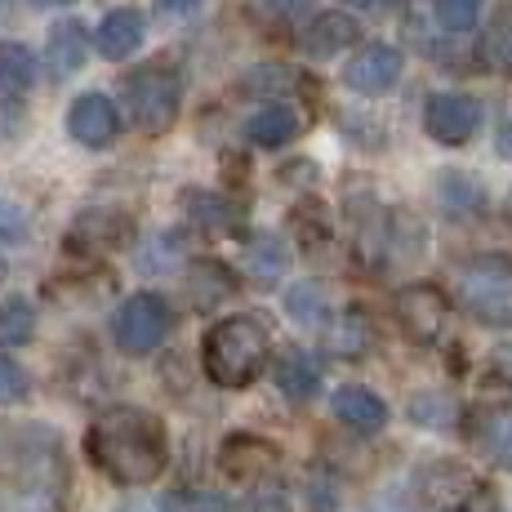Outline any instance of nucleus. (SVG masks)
I'll return each mask as SVG.
<instances>
[{
  "mask_svg": "<svg viewBox=\"0 0 512 512\" xmlns=\"http://www.w3.org/2000/svg\"><path fill=\"white\" fill-rule=\"evenodd\" d=\"M85 450H90V464L107 472L116 486H152L170 464L161 419L139 406L103 410L85 432Z\"/></svg>",
  "mask_w": 512,
  "mask_h": 512,
  "instance_id": "nucleus-1",
  "label": "nucleus"
},
{
  "mask_svg": "<svg viewBox=\"0 0 512 512\" xmlns=\"http://www.w3.org/2000/svg\"><path fill=\"white\" fill-rule=\"evenodd\" d=\"M272 357V334L259 317H223L205 334L201 361L219 388H250Z\"/></svg>",
  "mask_w": 512,
  "mask_h": 512,
  "instance_id": "nucleus-2",
  "label": "nucleus"
},
{
  "mask_svg": "<svg viewBox=\"0 0 512 512\" xmlns=\"http://www.w3.org/2000/svg\"><path fill=\"white\" fill-rule=\"evenodd\" d=\"M67 468L54 450H27L14 468H0V512H63Z\"/></svg>",
  "mask_w": 512,
  "mask_h": 512,
  "instance_id": "nucleus-3",
  "label": "nucleus"
},
{
  "mask_svg": "<svg viewBox=\"0 0 512 512\" xmlns=\"http://www.w3.org/2000/svg\"><path fill=\"white\" fill-rule=\"evenodd\" d=\"M455 294L468 317L481 326H508L512 330V259L504 254H472L455 272Z\"/></svg>",
  "mask_w": 512,
  "mask_h": 512,
  "instance_id": "nucleus-4",
  "label": "nucleus"
},
{
  "mask_svg": "<svg viewBox=\"0 0 512 512\" xmlns=\"http://www.w3.org/2000/svg\"><path fill=\"white\" fill-rule=\"evenodd\" d=\"M121 94H125V107H130V121L139 125L143 134H165L179 116V98H183V81L174 67L165 63H152V67H139L121 81Z\"/></svg>",
  "mask_w": 512,
  "mask_h": 512,
  "instance_id": "nucleus-5",
  "label": "nucleus"
},
{
  "mask_svg": "<svg viewBox=\"0 0 512 512\" xmlns=\"http://www.w3.org/2000/svg\"><path fill=\"white\" fill-rule=\"evenodd\" d=\"M112 330H116L121 352L147 357V352H156L165 343V334H170V308H165L161 294H134V299L121 303Z\"/></svg>",
  "mask_w": 512,
  "mask_h": 512,
  "instance_id": "nucleus-6",
  "label": "nucleus"
},
{
  "mask_svg": "<svg viewBox=\"0 0 512 512\" xmlns=\"http://www.w3.org/2000/svg\"><path fill=\"white\" fill-rule=\"evenodd\" d=\"M423 125L437 143H468L481 130V103L472 94H432L423 107Z\"/></svg>",
  "mask_w": 512,
  "mask_h": 512,
  "instance_id": "nucleus-7",
  "label": "nucleus"
},
{
  "mask_svg": "<svg viewBox=\"0 0 512 512\" xmlns=\"http://www.w3.org/2000/svg\"><path fill=\"white\" fill-rule=\"evenodd\" d=\"M446 317H450L446 294L432 290V285H406L397 294V321L415 343H437L441 330H446Z\"/></svg>",
  "mask_w": 512,
  "mask_h": 512,
  "instance_id": "nucleus-8",
  "label": "nucleus"
},
{
  "mask_svg": "<svg viewBox=\"0 0 512 512\" xmlns=\"http://www.w3.org/2000/svg\"><path fill=\"white\" fill-rule=\"evenodd\" d=\"M67 130H72L76 143H85V147H112L116 134H121V116H116V107L107 94H81L72 103Z\"/></svg>",
  "mask_w": 512,
  "mask_h": 512,
  "instance_id": "nucleus-9",
  "label": "nucleus"
},
{
  "mask_svg": "<svg viewBox=\"0 0 512 512\" xmlns=\"http://www.w3.org/2000/svg\"><path fill=\"white\" fill-rule=\"evenodd\" d=\"M401 76V54L392 45H366L357 49V54L348 58V67H343V81L352 85V90L361 94H383L392 90Z\"/></svg>",
  "mask_w": 512,
  "mask_h": 512,
  "instance_id": "nucleus-10",
  "label": "nucleus"
},
{
  "mask_svg": "<svg viewBox=\"0 0 512 512\" xmlns=\"http://www.w3.org/2000/svg\"><path fill=\"white\" fill-rule=\"evenodd\" d=\"M277 446L272 441H263V437H228L223 441V455H219V464L223 472H228L232 481H259V477H268L272 468H277Z\"/></svg>",
  "mask_w": 512,
  "mask_h": 512,
  "instance_id": "nucleus-11",
  "label": "nucleus"
},
{
  "mask_svg": "<svg viewBox=\"0 0 512 512\" xmlns=\"http://www.w3.org/2000/svg\"><path fill=\"white\" fill-rule=\"evenodd\" d=\"M357 36H361V27H357V18H348V14H317L308 27H303V36H299V45L308 49L312 58H330V54H343L348 45H357Z\"/></svg>",
  "mask_w": 512,
  "mask_h": 512,
  "instance_id": "nucleus-12",
  "label": "nucleus"
},
{
  "mask_svg": "<svg viewBox=\"0 0 512 512\" xmlns=\"http://www.w3.org/2000/svg\"><path fill=\"white\" fill-rule=\"evenodd\" d=\"M330 410L343 428L361 432V437H370V432H379L383 423H388V406H383L370 388H339L330 401Z\"/></svg>",
  "mask_w": 512,
  "mask_h": 512,
  "instance_id": "nucleus-13",
  "label": "nucleus"
},
{
  "mask_svg": "<svg viewBox=\"0 0 512 512\" xmlns=\"http://www.w3.org/2000/svg\"><path fill=\"white\" fill-rule=\"evenodd\" d=\"M143 32H147V23L139 9H112V14L98 23L94 45L103 58H130L134 49L143 45Z\"/></svg>",
  "mask_w": 512,
  "mask_h": 512,
  "instance_id": "nucleus-14",
  "label": "nucleus"
},
{
  "mask_svg": "<svg viewBox=\"0 0 512 512\" xmlns=\"http://www.w3.org/2000/svg\"><path fill=\"white\" fill-rule=\"evenodd\" d=\"M36 81V58L27 54V45L0 41V103H18Z\"/></svg>",
  "mask_w": 512,
  "mask_h": 512,
  "instance_id": "nucleus-15",
  "label": "nucleus"
},
{
  "mask_svg": "<svg viewBox=\"0 0 512 512\" xmlns=\"http://www.w3.org/2000/svg\"><path fill=\"white\" fill-rule=\"evenodd\" d=\"M277 388L290 401H312L321 388V366L308 357V352H285L277 361Z\"/></svg>",
  "mask_w": 512,
  "mask_h": 512,
  "instance_id": "nucleus-16",
  "label": "nucleus"
},
{
  "mask_svg": "<svg viewBox=\"0 0 512 512\" xmlns=\"http://www.w3.org/2000/svg\"><path fill=\"white\" fill-rule=\"evenodd\" d=\"M85 49H90V41H85V23H58L54 32H49V63H54L58 76H76L85 67Z\"/></svg>",
  "mask_w": 512,
  "mask_h": 512,
  "instance_id": "nucleus-17",
  "label": "nucleus"
},
{
  "mask_svg": "<svg viewBox=\"0 0 512 512\" xmlns=\"http://www.w3.org/2000/svg\"><path fill=\"white\" fill-rule=\"evenodd\" d=\"M245 134H250L259 147H285L294 134H299V116H294L285 103H272L245 121Z\"/></svg>",
  "mask_w": 512,
  "mask_h": 512,
  "instance_id": "nucleus-18",
  "label": "nucleus"
},
{
  "mask_svg": "<svg viewBox=\"0 0 512 512\" xmlns=\"http://www.w3.org/2000/svg\"><path fill=\"white\" fill-rule=\"evenodd\" d=\"M477 441L490 455V464L512 472V406L486 410V415H481V428H477Z\"/></svg>",
  "mask_w": 512,
  "mask_h": 512,
  "instance_id": "nucleus-19",
  "label": "nucleus"
},
{
  "mask_svg": "<svg viewBox=\"0 0 512 512\" xmlns=\"http://www.w3.org/2000/svg\"><path fill=\"white\" fill-rule=\"evenodd\" d=\"M36 334V308L27 294H9L0 303V348H23Z\"/></svg>",
  "mask_w": 512,
  "mask_h": 512,
  "instance_id": "nucleus-20",
  "label": "nucleus"
},
{
  "mask_svg": "<svg viewBox=\"0 0 512 512\" xmlns=\"http://www.w3.org/2000/svg\"><path fill=\"white\" fill-rule=\"evenodd\" d=\"M481 58H486L495 72L512 76V5H499L495 18L486 27V41H481Z\"/></svg>",
  "mask_w": 512,
  "mask_h": 512,
  "instance_id": "nucleus-21",
  "label": "nucleus"
},
{
  "mask_svg": "<svg viewBox=\"0 0 512 512\" xmlns=\"http://www.w3.org/2000/svg\"><path fill=\"white\" fill-rule=\"evenodd\" d=\"M410 419L423 423V428H450V419H455V401L437 397V392H423V397L410 401Z\"/></svg>",
  "mask_w": 512,
  "mask_h": 512,
  "instance_id": "nucleus-22",
  "label": "nucleus"
},
{
  "mask_svg": "<svg viewBox=\"0 0 512 512\" xmlns=\"http://www.w3.org/2000/svg\"><path fill=\"white\" fill-rule=\"evenodd\" d=\"M432 9H437V23L446 32H468L481 18V0H432Z\"/></svg>",
  "mask_w": 512,
  "mask_h": 512,
  "instance_id": "nucleus-23",
  "label": "nucleus"
},
{
  "mask_svg": "<svg viewBox=\"0 0 512 512\" xmlns=\"http://www.w3.org/2000/svg\"><path fill=\"white\" fill-rule=\"evenodd\" d=\"M250 263H254V281H259V285H272V277H277V272L285 268V250H281L277 241H268V236H263V241H254Z\"/></svg>",
  "mask_w": 512,
  "mask_h": 512,
  "instance_id": "nucleus-24",
  "label": "nucleus"
},
{
  "mask_svg": "<svg viewBox=\"0 0 512 512\" xmlns=\"http://www.w3.org/2000/svg\"><path fill=\"white\" fill-rule=\"evenodd\" d=\"M27 397V374L18 361L0 357V406H14V401Z\"/></svg>",
  "mask_w": 512,
  "mask_h": 512,
  "instance_id": "nucleus-25",
  "label": "nucleus"
},
{
  "mask_svg": "<svg viewBox=\"0 0 512 512\" xmlns=\"http://www.w3.org/2000/svg\"><path fill=\"white\" fill-rule=\"evenodd\" d=\"M23 236H27L23 205H14V201H5V196H0V241H23Z\"/></svg>",
  "mask_w": 512,
  "mask_h": 512,
  "instance_id": "nucleus-26",
  "label": "nucleus"
},
{
  "mask_svg": "<svg viewBox=\"0 0 512 512\" xmlns=\"http://www.w3.org/2000/svg\"><path fill=\"white\" fill-rule=\"evenodd\" d=\"M187 201H192V214L201 223H228L232 219L228 201H219V196H187Z\"/></svg>",
  "mask_w": 512,
  "mask_h": 512,
  "instance_id": "nucleus-27",
  "label": "nucleus"
},
{
  "mask_svg": "<svg viewBox=\"0 0 512 512\" xmlns=\"http://www.w3.org/2000/svg\"><path fill=\"white\" fill-rule=\"evenodd\" d=\"M446 512H499V504H495V495H490L486 486H472L459 504H450Z\"/></svg>",
  "mask_w": 512,
  "mask_h": 512,
  "instance_id": "nucleus-28",
  "label": "nucleus"
},
{
  "mask_svg": "<svg viewBox=\"0 0 512 512\" xmlns=\"http://www.w3.org/2000/svg\"><path fill=\"white\" fill-rule=\"evenodd\" d=\"M245 512H290V504H285L281 490H254Z\"/></svg>",
  "mask_w": 512,
  "mask_h": 512,
  "instance_id": "nucleus-29",
  "label": "nucleus"
},
{
  "mask_svg": "<svg viewBox=\"0 0 512 512\" xmlns=\"http://www.w3.org/2000/svg\"><path fill=\"white\" fill-rule=\"evenodd\" d=\"M156 5H161L165 14H183V9H192L196 0H156Z\"/></svg>",
  "mask_w": 512,
  "mask_h": 512,
  "instance_id": "nucleus-30",
  "label": "nucleus"
},
{
  "mask_svg": "<svg viewBox=\"0 0 512 512\" xmlns=\"http://www.w3.org/2000/svg\"><path fill=\"white\" fill-rule=\"evenodd\" d=\"M499 370H504L508 379H512V352H504V357H499Z\"/></svg>",
  "mask_w": 512,
  "mask_h": 512,
  "instance_id": "nucleus-31",
  "label": "nucleus"
},
{
  "mask_svg": "<svg viewBox=\"0 0 512 512\" xmlns=\"http://www.w3.org/2000/svg\"><path fill=\"white\" fill-rule=\"evenodd\" d=\"M121 512H161V508H152V504H130V508H121Z\"/></svg>",
  "mask_w": 512,
  "mask_h": 512,
  "instance_id": "nucleus-32",
  "label": "nucleus"
},
{
  "mask_svg": "<svg viewBox=\"0 0 512 512\" xmlns=\"http://www.w3.org/2000/svg\"><path fill=\"white\" fill-rule=\"evenodd\" d=\"M504 152L512 156V125H508V130H504Z\"/></svg>",
  "mask_w": 512,
  "mask_h": 512,
  "instance_id": "nucleus-33",
  "label": "nucleus"
},
{
  "mask_svg": "<svg viewBox=\"0 0 512 512\" xmlns=\"http://www.w3.org/2000/svg\"><path fill=\"white\" fill-rule=\"evenodd\" d=\"M366 512H401V508H392V504H374V508H366Z\"/></svg>",
  "mask_w": 512,
  "mask_h": 512,
  "instance_id": "nucleus-34",
  "label": "nucleus"
},
{
  "mask_svg": "<svg viewBox=\"0 0 512 512\" xmlns=\"http://www.w3.org/2000/svg\"><path fill=\"white\" fill-rule=\"evenodd\" d=\"M32 5H72V0H32Z\"/></svg>",
  "mask_w": 512,
  "mask_h": 512,
  "instance_id": "nucleus-35",
  "label": "nucleus"
},
{
  "mask_svg": "<svg viewBox=\"0 0 512 512\" xmlns=\"http://www.w3.org/2000/svg\"><path fill=\"white\" fill-rule=\"evenodd\" d=\"M0 281H5V259H0Z\"/></svg>",
  "mask_w": 512,
  "mask_h": 512,
  "instance_id": "nucleus-36",
  "label": "nucleus"
}]
</instances>
